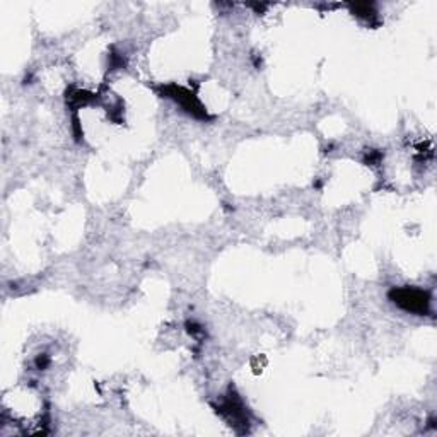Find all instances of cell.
<instances>
[{"instance_id":"6da1fadb","label":"cell","mask_w":437,"mask_h":437,"mask_svg":"<svg viewBox=\"0 0 437 437\" xmlns=\"http://www.w3.org/2000/svg\"><path fill=\"white\" fill-rule=\"evenodd\" d=\"M395 302L405 307L407 311H414V313H424L426 306L429 304L427 295L422 290L414 289L395 290Z\"/></svg>"}]
</instances>
